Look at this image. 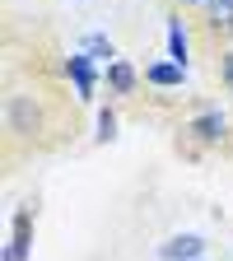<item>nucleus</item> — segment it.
Here are the masks:
<instances>
[{
    "label": "nucleus",
    "instance_id": "1",
    "mask_svg": "<svg viewBox=\"0 0 233 261\" xmlns=\"http://www.w3.org/2000/svg\"><path fill=\"white\" fill-rule=\"evenodd\" d=\"M201 252H205V238L201 233H182V238H173V243L159 247L163 261H201Z\"/></svg>",
    "mask_w": 233,
    "mask_h": 261
},
{
    "label": "nucleus",
    "instance_id": "2",
    "mask_svg": "<svg viewBox=\"0 0 233 261\" xmlns=\"http://www.w3.org/2000/svg\"><path fill=\"white\" fill-rule=\"evenodd\" d=\"M28 228H33V215L23 210V215L14 219V238H10V252H5V261H23V256H28Z\"/></svg>",
    "mask_w": 233,
    "mask_h": 261
},
{
    "label": "nucleus",
    "instance_id": "3",
    "mask_svg": "<svg viewBox=\"0 0 233 261\" xmlns=\"http://www.w3.org/2000/svg\"><path fill=\"white\" fill-rule=\"evenodd\" d=\"M70 75H75L80 98H93V70H89V56H70Z\"/></svg>",
    "mask_w": 233,
    "mask_h": 261
},
{
    "label": "nucleus",
    "instance_id": "4",
    "mask_svg": "<svg viewBox=\"0 0 233 261\" xmlns=\"http://www.w3.org/2000/svg\"><path fill=\"white\" fill-rule=\"evenodd\" d=\"M108 84H112L117 93H131V89H136V70H131L126 61H112V65H108Z\"/></svg>",
    "mask_w": 233,
    "mask_h": 261
},
{
    "label": "nucleus",
    "instance_id": "5",
    "mask_svg": "<svg viewBox=\"0 0 233 261\" xmlns=\"http://www.w3.org/2000/svg\"><path fill=\"white\" fill-rule=\"evenodd\" d=\"M182 70L187 65L168 61V65H149V84H182Z\"/></svg>",
    "mask_w": 233,
    "mask_h": 261
},
{
    "label": "nucleus",
    "instance_id": "6",
    "mask_svg": "<svg viewBox=\"0 0 233 261\" xmlns=\"http://www.w3.org/2000/svg\"><path fill=\"white\" fill-rule=\"evenodd\" d=\"M196 136H201V140H219V130H224V117L219 112H205V117H196Z\"/></svg>",
    "mask_w": 233,
    "mask_h": 261
},
{
    "label": "nucleus",
    "instance_id": "7",
    "mask_svg": "<svg viewBox=\"0 0 233 261\" xmlns=\"http://www.w3.org/2000/svg\"><path fill=\"white\" fill-rule=\"evenodd\" d=\"M168 51H173L177 65H187V33H182V23H168Z\"/></svg>",
    "mask_w": 233,
    "mask_h": 261
},
{
    "label": "nucleus",
    "instance_id": "8",
    "mask_svg": "<svg viewBox=\"0 0 233 261\" xmlns=\"http://www.w3.org/2000/svg\"><path fill=\"white\" fill-rule=\"evenodd\" d=\"M205 5H210V19L219 28H233V0H205Z\"/></svg>",
    "mask_w": 233,
    "mask_h": 261
},
{
    "label": "nucleus",
    "instance_id": "9",
    "mask_svg": "<svg viewBox=\"0 0 233 261\" xmlns=\"http://www.w3.org/2000/svg\"><path fill=\"white\" fill-rule=\"evenodd\" d=\"M10 112H14V121H19V126H28V130H38V108H28L23 98H14V108H10Z\"/></svg>",
    "mask_w": 233,
    "mask_h": 261
},
{
    "label": "nucleus",
    "instance_id": "10",
    "mask_svg": "<svg viewBox=\"0 0 233 261\" xmlns=\"http://www.w3.org/2000/svg\"><path fill=\"white\" fill-rule=\"evenodd\" d=\"M112 136H117V117L103 112V117H98V140H112Z\"/></svg>",
    "mask_w": 233,
    "mask_h": 261
},
{
    "label": "nucleus",
    "instance_id": "11",
    "mask_svg": "<svg viewBox=\"0 0 233 261\" xmlns=\"http://www.w3.org/2000/svg\"><path fill=\"white\" fill-rule=\"evenodd\" d=\"M84 47H89L93 56H112V42H108V38H98V33H93V38H89Z\"/></svg>",
    "mask_w": 233,
    "mask_h": 261
},
{
    "label": "nucleus",
    "instance_id": "12",
    "mask_svg": "<svg viewBox=\"0 0 233 261\" xmlns=\"http://www.w3.org/2000/svg\"><path fill=\"white\" fill-rule=\"evenodd\" d=\"M224 80H228V89H233V51L224 56Z\"/></svg>",
    "mask_w": 233,
    "mask_h": 261
},
{
    "label": "nucleus",
    "instance_id": "13",
    "mask_svg": "<svg viewBox=\"0 0 233 261\" xmlns=\"http://www.w3.org/2000/svg\"><path fill=\"white\" fill-rule=\"evenodd\" d=\"M182 5H196V0H182Z\"/></svg>",
    "mask_w": 233,
    "mask_h": 261
}]
</instances>
